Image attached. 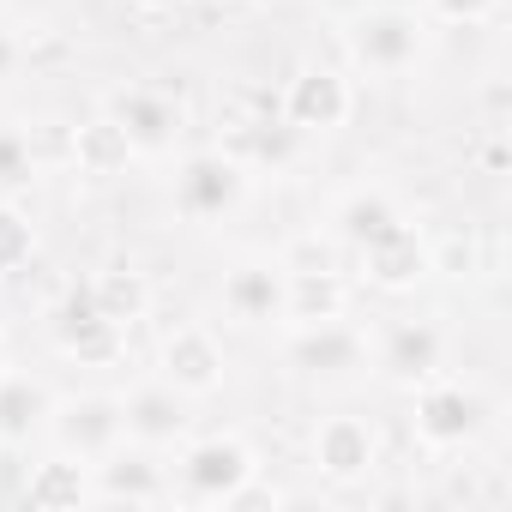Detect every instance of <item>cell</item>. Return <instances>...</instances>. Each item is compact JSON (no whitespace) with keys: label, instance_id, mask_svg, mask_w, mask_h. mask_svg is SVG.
I'll list each match as a JSON object with an SVG mask.
<instances>
[{"label":"cell","instance_id":"cell-23","mask_svg":"<svg viewBox=\"0 0 512 512\" xmlns=\"http://www.w3.org/2000/svg\"><path fill=\"white\" fill-rule=\"evenodd\" d=\"M37 253V229L19 205H0V278H19Z\"/></svg>","mask_w":512,"mask_h":512},{"label":"cell","instance_id":"cell-3","mask_svg":"<svg viewBox=\"0 0 512 512\" xmlns=\"http://www.w3.org/2000/svg\"><path fill=\"white\" fill-rule=\"evenodd\" d=\"M482 416H488L482 392H470V386H458V380H434V374H428L422 392H416V440L434 446V452H452V446L476 440Z\"/></svg>","mask_w":512,"mask_h":512},{"label":"cell","instance_id":"cell-5","mask_svg":"<svg viewBox=\"0 0 512 512\" xmlns=\"http://www.w3.org/2000/svg\"><path fill=\"white\" fill-rule=\"evenodd\" d=\"M356 97H350V79L332 73V67H302L284 91V121L296 133H338L350 121Z\"/></svg>","mask_w":512,"mask_h":512},{"label":"cell","instance_id":"cell-32","mask_svg":"<svg viewBox=\"0 0 512 512\" xmlns=\"http://www.w3.org/2000/svg\"><path fill=\"white\" fill-rule=\"evenodd\" d=\"M235 7H247V0H235Z\"/></svg>","mask_w":512,"mask_h":512},{"label":"cell","instance_id":"cell-12","mask_svg":"<svg viewBox=\"0 0 512 512\" xmlns=\"http://www.w3.org/2000/svg\"><path fill=\"white\" fill-rule=\"evenodd\" d=\"M374 452H380V440H374V428H368L362 416H326V422L314 428V464H320V476H332V482L368 476V470H374Z\"/></svg>","mask_w":512,"mask_h":512},{"label":"cell","instance_id":"cell-18","mask_svg":"<svg viewBox=\"0 0 512 512\" xmlns=\"http://www.w3.org/2000/svg\"><path fill=\"white\" fill-rule=\"evenodd\" d=\"M91 302H97L115 326H133V320H145V308H151V284H145V272H133V266H109V272L91 278Z\"/></svg>","mask_w":512,"mask_h":512},{"label":"cell","instance_id":"cell-16","mask_svg":"<svg viewBox=\"0 0 512 512\" xmlns=\"http://www.w3.org/2000/svg\"><path fill=\"white\" fill-rule=\"evenodd\" d=\"M73 163H79V175H91V181H109V175H121V169L133 163V145H127L121 121H115V115H97V121H85V127L73 133Z\"/></svg>","mask_w":512,"mask_h":512},{"label":"cell","instance_id":"cell-28","mask_svg":"<svg viewBox=\"0 0 512 512\" xmlns=\"http://www.w3.org/2000/svg\"><path fill=\"white\" fill-rule=\"evenodd\" d=\"M284 500H290L284 488H272V482H260V470H253V476H247V482H241V488H235V494L223 500V506H235V512H241V506H284Z\"/></svg>","mask_w":512,"mask_h":512},{"label":"cell","instance_id":"cell-2","mask_svg":"<svg viewBox=\"0 0 512 512\" xmlns=\"http://www.w3.org/2000/svg\"><path fill=\"white\" fill-rule=\"evenodd\" d=\"M253 470H260V458H253L247 440H235V434H205V440H193V446L181 452V494L199 500V506H223Z\"/></svg>","mask_w":512,"mask_h":512},{"label":"cell","instance_id":"cell-25","mask_svg":"<svg viewBox=\"0 0 512 512\" xmlns=\"http://www.w3.org/2000/svg\"><path fill=\"white\" fill-rule=\"evenodd\" d=\"M428 272H446V278L476 272V241L470 235H452L446 247H428Z\"/></svg>","mask_w":512,"mask_h":512},{"label":"cell","instance_id":"cell-15","mask_svg":"<svg viewBox=\"0 0 512 512\" xmlns=\"http://www.w3.org/2000/svg\"><path fill=\"white\" fill-rule=\"evenodd\" d=\"M121 422H127V440L139 446H175L187 434V416H181V392L163 380V386H139L121 398Z\"/></svg>","mask_w":512,"mask_h":512},{"label":"cell","instance_id":"cell-11","mask_svg":"<svg viewBox=\"0 0 512 512\" xmlns=\"http://www.w3.org/2000/svg\"><path fill=\"white\" fill-rule=\"evenodd\" d=\"M284 296H290V272L272 266V260H241L223 278V314L241 320V326L284 320Z\"/></svg>","mask_w":512,"mask_h":512},{"label":"cell","instance_id":"cell-22","mask_svg":"<svg viewBox=\"0 0 512 512\" xmlns=\"http://www.w3.org/2000/svg\"><path fill=\"white\" fill-rule=\"evenodd\" d=\"M25 500H31V506H79V500H91L85 458L73 464V452H67V458H55V464H37L31 482H25Z\"/></svg>","mask_w":512,"mask_h":512},{"label":"cell","instance_id":"cell-20","mask_svg":"<svg viewBox=\"0 0 512 512\" xmlns=\"http://www.w3.org/2000/svg\"><path fill=\"white\" fill-rule=\"evenodd\" d=\"M97 494L103 500H133V506H151V500H163L169 488H163V476H157V464L151 458H121V446L109 452V464H103V482H97Z\"/></svg>","mask_w":512,"mask_h":512},{"label":"cell","instance_id":"cell-6","mask_svg":"<svg viewBox=\"0 0 512 512\" xmlns=\"http://www.w3.org/2000/svg\"><path fill=\"white\" fill-rule=\"evenodd\" d=\"M55 344H61V356H73L79 368H109V362H121L127 326H115V320L91 302V290H85V296H67V302H61V314H55Z\"/></svg>","mask_w":512,"mask_h":512},{"label":"cell","instance_id":"cell-26","mask_svg":"<svg viewBox=\"0 0 512 512\" xmlns=\"http://www.w3.org/2000/svg\"><path fill=\"white\" fill-rule=\"evenodd\" d=\"M25 175H31V145H25V133L0 127V181H25Z\"/></svg>","mask_w":512,"mask_h":512},{"label":"cell","instance_id":"cell-27","mask_svg":"<svg viewBox=\"0 0 512 512\" xmlns=\"http://www.w3.org/2000/svg\"><path fill=\"white\" fill-rule=\"evenodd\" d=\"M494 7H500V0H428V13L446 19V25H482Z\"/></svg>","mask_w":512,"mask_h":512},{"label":"cell","instance_id":"cell-19","mask_svg":"<svg viewBox=\"0 0 512 512\" xmlns=\"http://www.w3.org/2000/svg\"><path fill=\"white\" fill-rule=\"evenodd\" d=\"M284 320H296V326L344 320V284H338V272H302V278H290Z\"/></svg>","mask_w":512,"mask_h":512},{"label":"cell","instance_id":"cell-31","mask_svg":"<svg viewBox=\"0 0 512 512\" xmlns=\"http://www.w3.org/2000/svg\"><path fill=\"white\" fill-rule=\"evenodd\" d=\"M13 374V362H7V338H0V380H7Z\"/></svg>","mask_w":512,"mask_h":512},{"label":"cell","instance_id":"cell-13","mask_svg":"<svg viewBox=\"0 0 512 512\" xmlns=\"http://www.w3.org/2000/svg\"><path fill=\"white\" fill-rule=\"evenodd\" d=\"M290 362H296L302 374H350V368L368 362V344H362L356 326H344V320H320V326H302V332H296Z\"/></svg>","mask_w":512,"mask_h":512},{"label":"cell","instance_id":"cell-7","mask_svg":"<svg viewBox=\"0 0 512 512\" xmlns=\"http://www.w3.org/2000/svg\"><path fill=\"white\" fill-rule=\"evenodd\" d=\"M55 416V434L73 458H109L121 440H127V422H121V398H103V392H85V398H67L49 410Z\"/></svg>","mask_w":512,"mask_h":512},{"label":"cell","instance_id":"cell-8","mask_svg":"<svg viewBox=\"0 0 512 512\" xmlns=\"http://www.w3.org/2000/svg\"><path fill=\"white\" fill-rule=\"evenodd\" d=\"M109 115L121 121L133 157H163V151H175V139H181V103L163 97V91H151V85L121 91V97L109 103Z\"/></svg>","mask_w":512,"mask_h":512},{"label":"cell","instance_id":"cell-4","mask_svg":"<svg viewBox=\"0 0 512 512\" xmlns=\"http://www.w3.org/2000/svg\"><path fill=\"white\" fill-rule=\"evenodd\" d=\"M241 193H247V169H241V157H229V151H199V157H187L181 175H175V205H181V217H193V223H211V217L235 211Z\"/></svg>","mask_w":512,"mask_h":512},{"label":"cell","instance_id":"cell-1","mask_svg":"<svg viewBox=\"0 0 512 512\" xmlns=\"http://www.w3.org/2000/svg\"><path fill=\"white\" fill-rule=\"evenodd\" d=\"M422 43H428L422 19L404 13V7H368V13H356V19L344 25V49H350V61H356L362 73H374V79H398V73H410V67L422 61Z\"/></svg>","mask_w":512,"mask_h":512},{"label":"cell","instance_id":"cell-21","mask_svg":"<svg viewBox=\"0 0 512 512\" xmlns=\"http://www.w3.org/2000/svg\"><path fill=\"white\" fill-rule=\"evenodd\" d=\"M398 217H404V211H398L380 187H362V193H350V199L338 205V241H344V247H368V241H374L380 229H392Z\"/></svg>","mask_w":512,"mask_h":512},{"label":"cell","instance_id":"cell-29","mask_svg":"<svg viewBox=\"0 0 512 512\" xmlns=\"http://www.w3.org/2000/svg\"><path fill=\"white\" fill-rule=\"evenodd\" d=\"M13 67H19V43H13V37H7V31H0V79H7V73H13Z\"/></svg>","mask_w":512,"mask_h":512},{"label":"cell","instance_id":"cell-30","mask_svg":"<svg viewBox=\"0 0 512 512\" xmlns=\"http://www.w3.org/2000/svg\"><path fill=\"white\" fill-rule=\"evenodd\" d=\"M133 7H139V13H175L181 0H133Z\"/></svg>","mask_w":512,"mask_h":512},{"label":"cell","instance_id":"cell-9","mask_svg":"<svg viewBox=\"0 0 512 512\" xmlns=\"http://www.w3.org/2000/svg\"><path fill=\"white\" fill-rule=\"evenodd\" d=\"M356 260H362L368 284H380V290H416V284L428 278V241L416 235L410 217H398V223L380 229L368 247H356Z\"/></svg>","mask_w":512,"mask_h":512},{"label":"cell","instance_id":"cell-17","mask_svg":"<svg viewBox=\"0 0 512 512\" xmlns=\"http://www.w3.org/2000/svg\"><path fill=\"white\" fill-rule=\"evenodd\" d=\"M55 410L49 386L43 380H25V374H7L0 380V446H19L31 440V428Z\"/></svg>","mask_w":512,"mask_h":512},{"label":"cell","instance_id":"cell-14","mask_svg":"<svg viewBox=\"0 0 512 512\" xmlns=\"http://www.w3.org/2000/svg\"><path fill=\"white\" fill-rule=\"evenodd\" d=\"M440 356H446V338H440V326H428V320H398V326H386V338H380V368H386L392 380H404V386L440 374Z\"/></svg>","mask_w":512,"mask_h":512},{"label":"cell","instance_id":"cell-24","mask_svg":"<svg viewBox=\"0 0 512 512\" xmlns=\"http://www.w3.org/2000/svg\"><path fill=\"white\" fill-rule=\"evenodd\" d=\"M290 278H302V272H338V241H326V235H296L290 247H284V260H278Z\"/></svg>","mask_w":512,"mask_h":512},{"label":"cell","instance_id":"cell-10","mask_svg":"<svg viewBox=\"0 0 512 512\" xmlns=\"http://www.w3.org/2000/svg\"><path fill=\"white\" fill-rule=\"evenodd\" d=\"M163 380L181 392V398H205L223 386V344L205 332V326H175L163 338Z\"/></svg>","mask_w":512,"mask_h":512}]
</instances>
